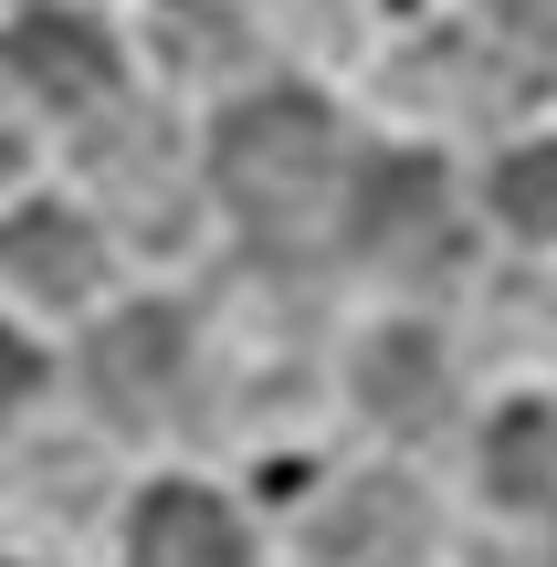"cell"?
Returning <instances> with one entry per match:
<instances>
[{"mask_svg":"<svg viewBox=\"0 0 557 567\" xmlns=\"http://www.w3.org/2000/svg\"><path fill=\"white\" fill-rule=\"evenodd\" d=\"M327 168H337V116L316 95H252V105H231L221 137H210V179H221V200L243 210L252 231L316 221Z\"/></svg>","mask_w":557,"mask_h":567,"instance_id":"obj_1","label":"cell"},{"mask_svg":"<svg viewBox=\"0 0 557 567\" xmlns=\"http://www.w3.org/2000/svg\"><path fill=\"white\" fill-rule=\"evenodd\" d=\"M84 379H95L105 421H158L168 389H179V316L168 305H126V316L95 326V347H84Z\"/></svg>","mask_w":557,"mask_h":567,"instance_id":"obj_2","label":"cell"},{"mask_svg":"<svg viewBox=\"0 0 557 567\" xmlns=\"http://www.w3.org/2000/svg\"><path fill=\"white\" fill-rule=\"evenodd\" d=\"M358 243L379 264H442L453 252V221H442V168L432 158H379L369 189H358Z\"/></svg>","mask_w":557,"mask_h":567,"instance_id":"obj_3","label":"cell"},{"mask_svg":"<svg viewBox=\"0 0 557 567\" xmlns=\"http://www.w3.org/2000/svg\"><path fill=\"white\" fill-rule=\"evenodd\" d=\"M0 53H11V74L32 84L42 105H63V116L116 95V42H105L95 21H21Z\"/></svg>","mask_w":557,"mask_h":567,"instance_id":"obj_4","label":"cell"},{"mask_svg":"<svg viewBox=\"0 0 557 567\" xmlns=\"http://www.w3.org/2000/svg\"><path fill=\"white\" fill-rule=\"evenodd\" d=\"M126 557L137 567H243V526H231L221 494L200 484H158L126 526Z\"/></svg>","mask_w":557,"mask_h":567,"instance_id":"obj_5","label":"cell"},{"mask_svg":"<svg viewBox=\"0 0 557 567\" xmlns=\"http://www.w3.org/2000/svg\"><path fill=\"white\" fill-rule=\"evenodd\" d=\"M0 264L32 284L42 305H84V295L105 284V243L74 221V210L32 200V210H11V231H0Z\"/></svg>","mask_w":557,"mask_h":567,"instance_id":"obj_6","label":"cell"},{"mask_svg":"<svg viewBox=\"0 0 557 567\" xmlns=\"http://www.w3.org/2000/svg\"><path fill=\"white\" fill-rule=\"evenodd\" d=\"M369 410H379V421H432V410H442V358H432V337H379V358H369Z\"/></svg>","mask_w":557,"mask_h":567,"instance_id":"obj_7","label":"cell"},{"mask_svg":"<svg viewBox=\"0 0 557 567\" xmlns=\"http://www.w3.org/2000/svg\"><path fill=\"white\" fill-rule=\"evenodd\" d=\"M495 210L516 231H557V147H516L495 168Z\"/></svg>","mask_w":557,"mask_h":567,"instance_id":"obj_8","label":"cell"},{"mask_svg":"<svg viewBox=\"0 0 557 567\" xmlns=\"http://www.w3.org/2000/svg\"><path fill=\"white\" fill-rule=\"evenodd\" d=\"M547 442H557V431L537 421V410H516V421L495 431V484L516 494V505H537V494H547Z\"/></svg>","mask_w":557,"mask_h":567,"instance_id":"obj_9","label":"cell"},{"mask_svg":"<svg viewBox=\"0 0 557 567\" xmlns=\"http://www.w3.org/2000/svg\"><path fill=\"white\" fill-rule=\"evenodd\" d=\"M32 379H42V358H32V347L11 337V326H0V421L21 410V389H32Z\"/></svg>","mask_w":557,"mask_h":567,"instance_id":"obj_10","label":"cell"},{"mask_svg":"<svg viewBox=\"0 0 557 567\" xmlns=\"http://www.w3.org/2000/svg\"><path fill=\"white\" fill-rule=\"evenodd\" d=\"M505 21H526V32H547V42H557V0H505Z\"/></svg>","mask_w":557,"mask_h":567,"instance_id":"obj_11","label":"cell"},{"mask_svg":"<svg viewBox=\"0 0 557 567\" xmlns=\"http://www.w3.org/2000/svg\"><path fill=\"white\" fill-rule=\"evenodd\" d=\"M0 168H11V147H0Z\"/></svg>","mask_w":557,"mask_h":567,"instance_id":"obj_12","label":"cell"}]
</instances>
